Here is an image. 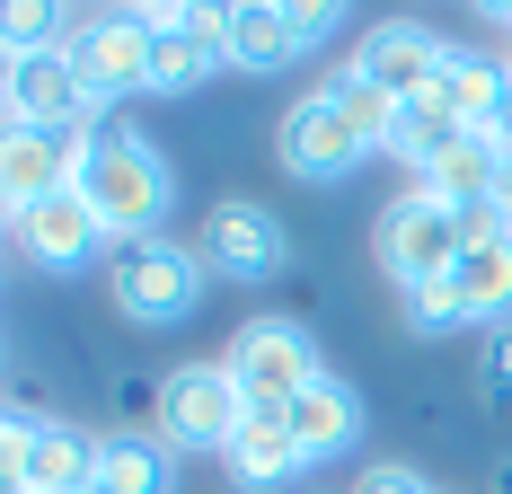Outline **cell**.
I'll return each mask as SVG.
<instances>
[{
  "label": "cell",
  "instance_id": "30",
  "mask_svg": "<svg viewBox=\"0 0 512 494\" xmlns=\"http://www.w3.org/2000/svg\"><path fill=\"white\" fill-rule=\"evenodd\" d=\"M504 71H512V53H504Z\"/></svg>",
  "mask_w": 512,
  "mask_h": 494
},
{
  "label": "cell",
  "instance_id": "24",
  "mask_svg": "<svg viewBox=\"0 0 512 494\" xmlns=\"http://www.w3.org/2000/svg\"><path fill=\"white\" fill-rule=\"evenodd\" d=\"M398 318H407V336H460L468 309L451 300V283H424V292H398Z\"/></svg>",
  "mask_w": 512,
  "mask_h": 494
},
{
  "label": "cell",
  "instance_id": "17",
  "mask_svg": "<svg viewBox=\"0 0 512 494\" xmlns=\"http://www.w3.org/2000/svg\"><path fill=\"white\" fill-rule=\"evenodd\" d=\"M221 468H230V486L274 494V486H292V477L309 468V450L292 442V424H283V415H248V424H239V442L221 450Z\"/></svg>",
  "mask_w": 512,
  "mask_h": 494
},
{
  "label": "cell",
  "instance_id": "7",
  "mask_svg": "<svg viewBox=\"0 0 512 494\" xmlns=\"http://www.w3.org/2000/svg\"><path fill=\"white\" fill-rule=\"evenodd\" d=\"M345 27V9L336 0H239L230 18H221V53L239 62V71H292L309 45H327Z\"/></svg>",
  "mask_w": 512,
  "mask_h": 494
},
{
  "label": "cell",
  "instance_id": "8",
  "mask_svg": "<svg viewBox=\"0 0 512 494\" xmlns=\"http://www.w3.org/2000/svg\"><path fill=\"white\" fill-rule=\"evenodd\" d=\"M0 106H9V124H45V133H98V89L80 80V62H71V45H45V53H9V89H0Z\"/></svg>",
  "mask_w": 512,
  "mask_h": 494
},
{
  "label": "cell",
  "instance_id": "9",
  "mask_svg": "<svg viewBox=\"0 0 512 494\" xmlns=\"http://www.w3.org/2000/svg\"><path fill=\"white\" fill-rule=\"evenodd\" d=\"M195 256H204V274H221V283H274L283 256H292V239H283V221H274L265 203L221 195V203H204V239H195Z\"/></svg>",
  "mask_w": 512,
  "mask_h": 494
},
{
  "label": "cell",
  "instance_id": "29",
  "mask_svg": "<svg viewBox=\"0 0 512 494\" xmlns=\"http://www.w3.org/2000/svg\"><path fill=\"white\" fill-rule=\"evenodd\" d=\"M495 18H504V53H512V9H495Z\"/></svg>",
  "mask_w": 512,
  "mask_h": 494
},
{
  "label": "cell",
  "instance_id": "12",
  "mask_svg": "<svg viewBox=\"0 0 512 494\" xmlns=\"http://www.w3.org/2000/svg\"><path fill=\"white\" fill-rule=\"evenodd\" d=\"M89 150H98V133H45V124H9V142H0V195H9V212L71 195V186H80V168H89Z\"/></svg>",
  "mask_w": 512,
  "mask_h": 494
},
{
  "label": "cell",
  "instance_id": "23",
  "mask_svg": "<svg viewBox=\"0 0 512 494\" xmlns=\"http://www.w3.org/2000/svg\"><path fill=\"white\" fill-rule=\"evenodd\" d=\"M45 45H71L62 9H45V0H18V9H0V53H45Z\"/></svg>",
  "mask_w": 512,
  "mask_h": 494
},
{
  "label": "cell",
  "instance_id": "2",
  "mask_svg": "<svg viewBox=\"0 0 512 494\" xmlns=\"http://www.w3.org/2000/svg\"><path fill=\"white\" fill-rule=\"evenodd\" d=\"M106 300L133 318V327H177V318H195L204 309V256L195 239H133L106 256Z\"/></svg>",
  "mask_w": 512,
  "mask_h": 494
},
{
  "label": "cell",
  "instance_id": "28",
  "mask_svg": "<svg viewBox=\"0 0 512 494\" xmlns=\"http://www.w3.org/2000/svg\"><path fill=\"white\" fill-rule=\"evenodd\" d=\"M486 494H512V459H504V468H495V477H486Z\"/></svg>",
  "mask_w": 512,
  "mask_h": 494
},
{
  "label": "cell",
  "instance_id": "10",
  "mask_svg": "<svg viewBox=\"0 0 512 494\" xmlns=\"http://www.w3.org/2000/svg\"><path fill=\"white\" fill-rule=\"evenodd\" d=\"M274 159H283L301 186H345L362 159H371V142L327 106V89H309V98L283 106V124H274Z\"/></svg>",
  "mask_w": 512,
  "mask_h": 494
},
{
  "label": "cell",
  "instance_id": "27",
  "mask_svg": "<svg viewBox=\"0 0 512 494\" xmlns=\"http://www.w3.org/2000/svg\"><path fill=\"white\" fill-rule=\"evenodd\" d=\"M495 212H504V230H512V159H504V177H495Z\"/></svg>",
  "mask_w": 512,
  "mask_h": 494
},
{
  "label": "cell",
  "instance_id": "16",
  "mask_svg": "<svg viewBox=\"0 0 512 494\" xmlns=\"http://www.w3.org/2000/svg\"><path fill=\"white\" fill-rule=\"evenodd\" d=\"M442 283H451V300L468 309V327H512V230L468 239L460 265H451Z\"/></svg>",
  "mask_w": 512,
  "mask_h": 494
},
{
  "label": "cell",
  "instance_id": "11",
  "mask_svg": "<svg viewBox=\"0 0 512 494\" xmlns=\"http://www.w3.org/2000/svg\"><path fill=\"white\" fill-rule=\"evenodd\" d=\"M9 247H18L27 265H45V274H80V265L115 256V239H106V221L89 212V195H80V186H71V195H53V203L9 212Z\"/></svg>",
  "mask_w": 512,
  "mask_h": 494
},
{
  "label": "cell",
  "instance_id": "3",
  "mask_svg": "<svg viewBox=\"0 0 512 494\" xmlns=\"http://www.w3.org/2000/svg\"><path fill=\"white\" fill-rule=\"evenodd\" d=\"M98 450H106V433H80L71 415L9 406L0 468H9V494H98Z\"/></svg>",
  "mask_w": 512,
  "mask_h": 494
},
{
  "label": "cell",
  "instance_id": "13",
  "mask_svg": "<svg viewBox=\"0 0 512 494\" xmlns=\"http://www.w3.org/2000/svg\"><path fill=\"white\" fill-rule=\"evenodd\" d=\"M451 53H460L451 36H433V27H415V18H380V27L354 45V71L407 106V98H433V89H442Z\"/></svg>",
  "mask_w": 512,
  "mask_h": 494
},
{
  "label": "cell",
  "instance_id": "18",
  "mask_svg": "<svg viewBox=\"0 0 512 494\" xmlns=\"http://www.w3.org/2000/svg\"><path fill=\"white\" fill-rule=\"evenodd\" d=\"M495 177H504L495 133H468L451 159H433V168L407 177V186H415V195H433V203H451V212H486V203H495Z\"/></svg>",
  "mask_w": 512,
  "mask_h": 494
},
{
  "label": "cell",
  "instance_id": "14",
  "mask_svg": "<svg viewBox=\"0 0 512 494\" xmlns=\"http://www.w3.org/2000/svg\"><path fill=\"white\" fill-rule=\"evenodd\" d=\"M71 62H80V80L98 89V106L151 98V27H142L133 9H115V18H80V27H71Z\"/></svg>",
  "mask_w": 512,
  "mask_h": 494
},
{
  "label": "cell",
  "instance_id": "1",
  "mask_svg": "<svg viewBox=\"0 0 512 494\" xmlns=\"http://www.w3.org/2000/svg\"><path fill=\"white\" fill-rule=\"evenodd\" d=\"M80 195H89V212L106 221V239L133 247V239H159V221L177 212V168H168V150H159L151 133L98 124V150H89V168H80Z\"/></svg>",
  "mask_w": 512,
  "mask_h": 494
},
{
  "label": "cell",
  "instance_id": "22",
  "mask_svg": "<svg viewBox=\"0 0 512 494\" xmlns=\"http://www.w3.org/2000/svg\"><path fill=\"white\" fill-rule=\"evenodd\" d=\"M327 106H336V115H345V124H354V133H362L371 150H389V133H398V98H389V89H371L354 62H345V71L327 80Z\"/></svg>",
  "mask_w": 512,
  "mask_h": 494
},
{
  "label": "cell",
  "instance_id": "31",
  "mask_svg": "<svg viewBox=\"0 0 512 494\" xmlns=\"http://www.w3.org/2000/svg\"><path fill=\"white\" fill-rule=\"evenodd\" d=\"M433 494H442V486H433Z\"/></svg>",
  "mask_w": 512,
  "mask_h": 494
},
{
  "label": "cell",
  "instance_id": "19",
  "mask_svg": "<svg viewBox=\"0 0 512 494\" xmlns=\"http://www.w3.org/2000/svg\"><path fill=\"white\" fill-rule=\"evenodd\" d=\"M98 494H177V450L159 433H106Z\"/></svg>",
  "mask_w": 512,
  "mask_h": 494
},
{
  "label": "cell",
  "instance_id": "21",
  "mask_svg": "<svg viewBox=\"0 0 512 494\" xmlns=\"http://www.w3.org/2000/svg\"><path fill=\"white\" fill-rule=\"evenodd\" d=\"M504 98H512V71H504V62H486V53H451V71H442V106L460 115L468 133H495Z\"/></svg>",
  "mask_w": 512,
  "mask_h": 494
},
{
  "label": "cell",
  "instance_id": "26",
  "mask_svg": "<svg viewBox=\"0 0 512 494\" xmlns=\"http://www.w3.org/2000/svg\"><path fill=\"white\" fill-rule=\"evenodd\" d=\"M354 494H433V486L415 477L407 459H371V468H362V477H354Z\"/></svg>",
  "mask_w": 512,
  "mask_h": 494
},
{
  "label": "cell",
  "instance_id": "25",
  "mask_svg": "<svg viewBox=\"0 0 512 494\" xmlns=\"http://www.w3.org/2000/svg\"><path fill=\"white\" fill-rule=\"evenodd\" d=\"M477 389H486V406H512V327H486V353H477Z\"/></svg>",
  "mask_w": 512,
  "mask_h": 494
},
{
  "label": "cell",
  "instance_id": "15",
  "mask_svg": "<svg viewBox=\"0 0 512 494\" xmlns=\"http://www.w3.org/2000/svg\"><path fill=\"white\" fill-rule=\"evenodd\" d=\"M283 424H292V442L309 450V468H318V459H345V450L362 442V397H354V380H336V371L309 380V389L283 406Z\"/></svg>",
  "mask_w": 512,
  "mask_h": 494
},
{
  "label": "cell",
  "instance_id": "20",
  "mask_svg": "<svg viewBox=\"0 0 512 494\" xmlns=\"http://www.w3.org/2000/svg\"><path fill=\"white\" fill-rule=\"evenodd\" d=\"M212 62H230L212 27H159V36H151V98H186V89H204Z\"/></svg>",
  "mask_w": 512,
  "mask_h": 494
},
{
  "label": "cell",
  "instance_id": "5",
  "mask_svg": "<svg viewBox=\"0 0 512 494\" xmlns=\"http://www.w3.org/2000/svg\"><path fill=\"white\" fill-rule=\"evenodd\" d=\"M460 212L451 203H433V195H389L380 203V221H371V256H380V274L398 283V292H424V283H442L451 265H460Z\"/></svg>",
  "mask_w": 512,
  "mask_h": 494
},
{
  "label": "cell",
  "instance_id": "4",
  "mask_svg": "<svg viewBox=\"0 0 512 494\" xmlns=\"http://www.w3.org/2000/svg\"><path fill=\"white\" fill-rule=\"evenodd\" d=\"M256 406H248V389L221 371V362H177L168 380H159V397H151V433L168 450H221L239 442V424H248Z\"/></svg>",
  "mask_w": 512,
  "mask_h": 494
},
{
  "label": "cell",
  "instance_id": "6",
  "mask_svg": "<svg viewBox=\"0 0 512 494\" xmlns=\"http://www.w3.org/2000/svg\"><path fill=\"white\" fill-rule=\"evenodd\" d=\"M221 371L248 389L256 415H283V406H292L309 380H327V362H318V336H309L301 318H248V327L230 336V353H221Z\"/></svg>",
  "mask_w": 512,
  "mask_h": 494
}]
</instances>
